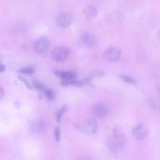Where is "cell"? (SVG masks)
Returning a JSON list of instances; mask_svg holds the SVG:
<instances>
[{"mask_svg":"<svg viewBox=\"0 0 160 160\" xmlns=\"http://www.w3.org/2000/svg\"><path fill=\"white\" fill-rule=\"evenodd\" d=\"M53 71L56 75L62 80L75 79L77 77V73L74 71H60L56 69H54Z\"/></svg>","mask_w":160,"mask_h":160,"instance_id":"10","label":"cell"},{"mask_svg":"<svg viewBox=\"0 0 160 160\" xmlns=\"http://www.w3.org/2000/svg\"><path fill=\"white\" fill-rule=\"evenodd\" d=\"M148 133L147 128L142 123H139L133 129L134 137L138 140H142L145 138Z\"/></svg>","mask_w":160,"mask_h":160,"instance_id":"8","label":"cell"},{"mask_svg":"<svg viewBox=\"0 0 160 160\" xmlns=\"http://www.w3.org/2000/svg\"><path fill=\"white\" fill-rule=\"evenodd\" d=\"M92 112L94 117L100 119L105 116L108 112V109L105 105L99 102L96 103L94 106Z\"/></svg>","mask_w":160,"mask_h":160,"instance_id":"9","label":"cell"},{"mask_svg":"<svg viewBox=\"0 0 160 160\" xmlns=\"http://www.w3.org/2000/svg\"><path fill=\"white\" fill-rule=\"evenodd\" d=\"M81 128L85 132L92 134L96 133L98 130V124L95 119L88 118L83 122Z\"/></svg>","mask_w":160,"mask_h":160,"instance_id":"6","label":"cell"},{"mask_svg":"<svg viewBox=\"0 0 160 160\" xmlns=\"http://www.w3.org/2000/svg\"><path fill=\"white\" fill-rule=\"evenodd\" d=\"M18 72L22 74L31 75L34 73L35 69L33 66L29 65L20 69L18 71Z\"/></svg>","mask_w":160,"mask_h":160,"instance_id":"14","label":"cell"},{"mask_svg":"<svg viewBox=\"0 0 160 160\" xmlns=\"http://www.w3.org/2000/svg\"><path fill=\"white\" fill-rule=\"evenodd\" d=\"M156 92L157 94L160 96V86H158L157 87Z\"/></svg>","mask_w":160,"mask_h":160,"instance_id":"23","label":"cell"},{"mask_svg":"<svg viewBox=\"0 0 160 160\" xmlns=\"http://www.w3.org/2000/svg\"><path fill=\"white\" fill-rule=\"evenodd\" d=\"M105 73L102 71L96 70L91 72L88 77L84 80L85 83L87 84H92V80L94 78L103 76Z\"/></svg>","mask_w":160,"mask_h":160,"instance_id":"12","label":"cell"},{"mask_svg":"<svg viewBox=\"0 0 160 160\" xmlns=\"http://www.w3.org/2000/svg\"><path fill=\"white\" fill-rule=\"evenodd\" d=\"M126 139L124 135L120 133H114L107 143L108 149L112 152L117 153L121 152L125 147Z\"/></svg>","mask_w":160,"mask_h":160,"instance_id":"1","label":"cell"},{"mask_svg":"<svg viewBox=\"0 0 160 160\" xmlns=\"http://www.w3.org/2000/svg\"><path fill=\"white\" fill-rule=\"evenodd\" d=\"M4 95V92L3 88L1 87L0 88V99L2 100Z\"/></svg>","mask_w":160,"mask_h":160,"instance_id":"22","label":"cell"},{"mask_svg":"<svg viewBox=\"0 0 160 160\" xmlns=\"http://www.w3.org/2000/svg\"><path fill=\"white\" fill-rule=\"evenodd\" d=\"M61 84L63 87H67L70 85L81 87L83 86V84L80 81L74 79L71 80H62Z\"/></svg>","mask_w":160,"mask_h":160,"instance_id":"13","label":"cell"},{"mask_svg":"<svg viewBox=\"0 0 160 160\" xmlns=\"http://www.w3.org/2000/svg\"><path fill=\"white\" fill-rule=\"evenodd\" d=\"M68 106L67 104L64 105L58 112L56 115V120L57 122H61L62 115L68 110Z\"/></svg>","mask_w":160,"mask_h":160,"instance_id":"16","label":"cell"},{"mask_svg":"<svg viewBox=\"0 0 160 160\" xmlns=\"http://www.w3.org/2000/svg\"><path fill=\"white\" fill-rule=\"evenodd\" d=\"M54 135L56 141L57 142L59 141L60 139V129L58 126L56 127L55 129Z\"/></svg>","mask_w":160,"mask_h":160,"instance_id":"19","label":"cell"},{"mask_svg":"<svg viewBox=\"0 0 160 160\" xmlns=\"http://www.w3.org/2000/svg\"><path fill=\"white\" fill-rule=\"evenodd\" d=\"M47 99L50 101H53L55 98L54 91L51 89H46L43 92Z\"/></svg>","mask_w":160,"mask_h":160,"instance_id":"17","label":"cell"},{"mask_svg":"<svg viewBox=\"0 0 160 160\" xmlns=\"http://www.w3.org/2000/svg\"><path fill=\"white\" fill-rule=\"evenodd\" d=\"M120 77L124 82L126 83L132 85H135L136 84V81L129 76L122 75L120 76Z\"/></svg>","mask_w":160,"mask_h":160,"instance_id":"18","label":"cell"},{"mask_svg":"<svg viewBox=\"0 0 160 160\" xmlns=\"http://www.w3.org/2000/svg\"><path fill=\"white\" fill-rule=\"evenodd\" d=\"M32 84L35 88L38 91L44 92L46 89L44 85L37 79L33 80Z\"/></svg>","mask_w":160,"mask_h":160,"instance_id":"15","label":"cell"},{"mask_svg":"<svg viewBox=\"0 0 160 160\" xmlns=\"http://www.w3.org/2000/svg\"><path fill=\"white\" fill-rule=\"evenodd\" d=\"M6 69V66L5 65L0 63V72L1 73H3L5 72Z\"/></svg>","mask_w":160,"mask_h":160,"instance_id":"21","label":"cell"},{"mask_svg":"<svg viewBox=\"0 0 160 160\" xmlns=\"http://www.w3.org/2000/svg\"><path fill=\"white\" fill-rule=\"evenodd\" d=\"M98 10L95 6L89 5L83 10V13L86 19L90 20L94 18L97 15Z\"/></svg>","mask_w":160,"mask_h":160,"instance_id":"11","label":"cell"},{"mask_svg":"<svg viewBox=\"0 0 160 160\" xmlns=\"http://www.w3.org/2000/svg\"><path fill=\"white\" fill-rule=\"evenodd\" d=\"M18 77L20 80L23 82L25 84L27 88L29 89H32V87L30 85L28 81L25 78L21 76H18Z\"/></svg>","mask_w":160,"mask_h":160,"instance_id":"20","label":"cell"},{"mask_svg":"<svg viewBox=\"0 0 160 160\" xmlns=\"http://www.w3.org/2000/svg\"><path fill=\"white\" fill-rule=\"evenodd\" d=\"M50 42L46 38H40L38 39L34 44V50L39 53H43L46 52L49 48Z\"/></svg>","mask_w":160,"mask_h":160,"instance_id":"7","label":"cell"},{"mask_svg":"<svg viewBox=\"0 0 160 160\" xmlns=\"http://www.w3.org/2000/svg\"><path fill=\"white\" fill-rule=\"evenodd\" d=\"M38 97H39V98L40 99H41L43 98V96L41 94H39V95H38Z\"/></svg>","mask_w":160,"mask_h":160,"instance_id":"24","label":"cell"},{"mask_svg":"<svg viewBox=\"0 0 160 160\" xmlns=\"http://www.w3.org/2000/svg\"><path fill=\"white\" fill-rule=\"evenodd\" d=\"M121 54V51L120 48L115 46H110L104 51L103 57L108 61L114 62L119 60Z\"/></svg>","mask_w":160,"mask_h":160,"instance_id":"3","label":"cell"},{"mask_svg":"<svg viewBox=\"0 0 160 160\" xmlns=\"http://www.w3.org/2000/svg\"><path fill=\"white\" fill-rule=\"evenodd\" d=\"M73 20L72 15L68 12H63L58 15L56 17V22L59 27L65 28L69 26Z\"/></svg>","mask_w":160,"mask_h":160,"instance_id":"4","label":"cell"},{"mask_svg":"<svg viewBox=\"0 0 160 160\" xmlns=\"http://www.w3.org/2000/svg\"><path fill=\"white\" fill-rule=\"evenodd\" d=\"M95 38L94 35L89 32L82 34L78 40L79 45L83 48H89L92 47L95 43Z\"/></svg>","mask_w":160,"mask_h":160,"instance_id":"5","label":"cell"},{"mask_svg":"<svg viewBox=\"0 0 160 160\" xmlns=\"http://www.w3.org/2000/svg\"><path fill=\"white\" fill-rule=\"evenodd\" d=\"M69 53V49L64 47H57L53 49L51 53V57L55 61L62 62L67 58Z\"/></svg>","mask_w":160,"mask_h":160,"instance_id":"2","label":"cell"}]
</instances>
